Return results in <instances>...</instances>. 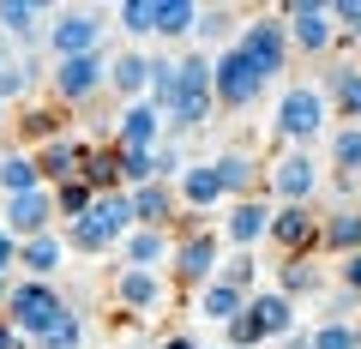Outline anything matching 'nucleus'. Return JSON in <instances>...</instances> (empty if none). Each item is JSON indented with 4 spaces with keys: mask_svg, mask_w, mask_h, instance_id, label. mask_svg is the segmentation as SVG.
<instances>
[{
    "mask_svg": "<svg viewBox=\"0 0 361 349\" xmlns=\"http://www.w3.org/2000/svg\"><path fill=\"white\" fill-rule=\"evenodd\" d=\"M265 187H271V205H313V193H319V157H313L307 145H289V151L271 163Z\"/></svg>",
    "mask_w": 361,
    "mask_h": 349,
    "instance_id": "7",
    "label": "nucleus"
},
{
    "mask_svg": "<svg viewBox=\"0 0 361 349\" xmlns=\"http://www.w3.org/2000/svg\"><path fill=\"white\" fill-rule=\"evenodd\" d=\"M6 301H13V277H0V313H6Z\"/></svg>",
    "mask_w": 361,
    "mask_h": 349,
    "instance_id": "50",
    "label": "nucleus"
},
{
    "mask_svg": "<svg viewBox=\"0 0 361 349\" xmlns=\"http://www.w3.org/2000/svg\"><path fill=\"white\" fill-rule=\"evenodd\" d=\"M223 37H241V25H235V13L229 6H205V13H199V30H193V42H199V54L211 49V42H223Z\"/></svg>",
    "mask_w": 361,
    "mask_h": 349,
    "instance_id": "34",
    "label": "nucleus"
},
{
    "mask_svg": "<svg viewBox=\"0 0 361 349\" xmlns=\"http://www.w3.org/2000/svg\"><path fill=\"white\" fill-rule=\"evenodd\" d=\"M175 193H180V211H217L223 199H229L211 163H187V175L175 181Z\"/></svg>",
    "mask_w": 361,
    "mask_h": 349,
    "instance_id": "22",
    "label": "nucleus"
},
{
    "mask_svg": "<svg viewBox=\"0 0 361 349\" xmlns=\"http://www.w3.org/2000/svg\"><path fill=\"white\" fill-rule=\"evenodd\" d=\"M42 18H49V6H37V0H0V37L6 42H37Z\"/></svg>",
    "mask_w": 361,
    "mask_h": 349,
    "instance_id": "26",
    "label": "nucleus"
},
{
    "mask_svg": "<svg viewBox=\"0 0 361 349\" xmlns=\"http://www.w3.org/2000/svg\"><path fill=\"white\" fill-rule=\"evenodd\" d=\"M331 163H337V175H343V181H361V127H337L331 133Z\"/></svg>",
    "mask_w": 361,
    "mask_h": 349,
    "instance_id": "33",
    "label": "nucleus"
},
{
    "mask_svg": "<svg viewBox=\"0 0 361 349\" xmlns=\"http://www.w3.org/2000/svg\"><path fill=\"white\" fill-rule=\"evenodd\" d=\"M283 349H313V331H295V337H283Z\"/></svg>",
    "mask_w": 361,
    "mask_h": 349,
    "instance_id": "48",
    "label": "nucleus"
},
{
    "mask_svg": "<svg viewBox=\"0 0 361 349\" xmlns=\"http://www.w3.org/2000/svg\"><path fill=\"white\" fill-rule=\"evenodd\" d=\"M247 307H253V319L265 325V337H277V343L301 331V325H295V301L277 295V289H253V295H247Z\"/></svg>",
    "mask_w": 361,
    "mask_h": 349,
    "instance_id": "25",
    "label": "nucleus"
},
{
    "mask_svg": "<svg viewBox=\"0 0 361 349\" xmlns=\"http://www.w3.org/2000/svg\"><path fill=\"white\" fill-rule=\"evenodd\" d=\"M42 42H49V54H54V61L103 54V42H109V25H103V13H90V6H66L61 18H49Z\"/></svg>",
    "mask_w": 361,
    "mask_h": 349,
    "instance_id": "6",
    "label": "nucleus"
},
{
    "mask_svg": "<svg viewBox=\"0 0 361 349\" xmlns=\"http://www.w3.org/2000/svg\"><path fill=\"white\" fill-rule=\"evenodd\" d=\"M109 85V49L103 54H78V61H54L49 66V91H54V103H66V109H85L90 97Z\"/></svg>",
    "mask_w": 361,
    "mask_h": 349,
    "instance_id": "9",
    "label": "nucleus"
},
{
    "mask_svg": "<svg viewBox=\"0 0 361 349\" xmlns=\"http://www.w3.org/2000/svg\"><path fill=\"white\" fill-rule=\"evenodd\" d=\"M163 133H169V121H163L157 103H121V115H115V145L121 151H157Z\"/></svg>",
    "mask_w": 361,
    "mask_h": 349,
    "instance_id": "14",
    "label": "nucleus"
},
{
    "mask_svg": "<svg viewBox=\"0 0 361 349\" xmlns=\"http://www.w3.org/2000/svg\"><path fill=\"white\" fill-rule=\"evenodd\" d=\"M271 217H277L271 199H241V205L229 211V223H223V241H229L235 253H253L259 241H271Z\"/></svg>",
    "mask_w": 361,
    "mask_h": 349,
    "instance_id": "15",
    "label": "nucleus"
},
{
    "mask_svg": "<svg viewBox=\"0 0 361 349\" xmlns=\"http://www.w3.org/2000/svg\"><path fill=\"white\" fill-rule=\"evenodd\" d=\"M313 349H361V337H355L349 319H325L319 331H313Z\"/></svg>",
    "mask_w": 361,
    "mask_h": 349,
    "instance_id": "40",
    "label": "nucleus"
},
{
    "mask_svg": "<svg viewBox=\"0 0 361 349\" xmlns=\"http://www.w3.org/2000/svg\"><path fill=\"white\" fill-rule=\"evenodd\" d=\"M211 169H217L223 193H229L235 205L253 199V187H259V157H253V151H241V145H235V151H217V157H211Z\"/></svg>",
    "mask_w": 361,
    "mask_h": 349,
    "instance_id": "20",
    "label": "nucleus"
},
{
    "mask_svg": "<svg viewBox=\"0 0 361 349\" xmlns=\"http://www.w3.org/2000/svg\"><path fill=\"white\" fill-rule=\"evenodd\" d=\"M319 211L313 205H277V217H271V247L283 259H307L319 253Z\"/></svg>",
    "mask_w": 361,
    "mask_h": 349,
    "instance_id": "12",
    "label": "nucleus"
},
{
    "mask_svg": "<svg viewBox=\"0 0 361 349\" xmlns=\"http://www.w3.org/2000/svg\"><path fill=\"white\" fill-rule=\"evenodd\" d=\"M325 115H331V103H325L319 85H289L283 103H277V139L283 145H307L325 133Z\"/></svg>",
    "mask_w": 361,
    "mask_h": 349,
    "instance_id": "8",
    "label": "nucleus"
},
{
    "mask_svg": "<svg viewBox=\"0 0 361 349\" xmlns=\"http://www.w3.org/2000/svg\"><path fill=\"white\" fill-rule=\"evenodd\" d=\"M235 49H241L265 78H283V73H289V54H295V49H289L283 18H241V37H235Z\"/></svg>",
    "mask_w": 361,
    "mask_h": 349,
    "instance_id": "10",
    "label": "nucleus"
},
{
    "mask_svg": "<svg viewBox=\"0 0 361 349\" xmlns=\"http://www.w3.org/2000/svg\"><path fill=\"white\" fill-rule=\"evenodd\" d=\"M6 115H13V103H6V97H0V127H6Z\"/></svg>",
    "mask_w": 361,
    "mask_h": 349,
    "instance_id": "51",
    "label": "nucleus"
},
{
    "mask_svg": "<svg viewBox=\"0 0 361 349\" xmlns=\"http://www.w3.org/2000/svg\"><path fill=\"white\" fill-rule=\"evenodd\" d=\"M217 277L253 295V289H259V259H253V253H235V259H223V271H217Z\"/></svg>",
    "mask_w": 361,
    "mask_h": 349,
    "instance_id": "39",
    "label": "nucleus"
},
{
    "mask_svg": "<svg viewBox=\"0 0 361 349\" xmlns=\"http://www.w3.org/2000/svg\"><path fill=\"white\" fill-rule=\"evenodd\" d=\"M109 85H115L127 103H145V97H151V54H139V49L109 54Z\"/></svg>",
    "mask_w": 361,
    "mask_h": 349,
    "instance_id": "24",
    "label": "nucleus"
},
{
    "mask_svg": "<svg viewBox=\"0 0 361 349\" xmlns=\"http://www.w3.org/2000/svg\"><path fill=\"white\" fill-rule=\"evenodd\" d=\"M18 247H25V241H13V235L0 229V277H13V265H18Z\"/></svg>",
    "mask_w": 361,
    "mask_h": 349,
    "instance_id": "45",
    "label": "nucleus"
},
{
    "mask_svg": "<svg viewBox=\"0 0 361 349\" xmlns=\"http://www.w3.org/2000/svg\"><path fill=\"white\" fill-rule=\"evenodd\" d=\"M199 0H157V42H180L199 30Z\"/></svg>",
    "mask_w": 361,
    "mask_h": 349,
    "instance_id": "28",
    "label": "nucleus"
},
{
    "mask_svg": "<svg viewBox=\"0 0 361 349\" xmlns=\"http://www.w3.org/2000/svg\"><path fill=\"white\" fill-rule=\"evenodd\" d=\"M169 133H199L217 121V91H211V54H180L175 103H169Z\"/></svg>",
    "mask_w": 361,
    "mask_h": 349,
    "instance_id": "2",
    "label": "nucleus"
},
{
    "mask_svg": "<svg viewBox=\"0 0 361 349\" xmlns=\"http://www.w3.org/2000/svg\"><path fill=\"white\" fill-rule=\"evenodd\" d=\"M265 85H271V78L259 73V66L247 61V54L235 49V42H229V49H217V54H211V91H217V109L241 115V109H253L259 97H265Z\"/></svg>",
    "mask_w": 361,
    "mask_h": 349,
    "instance_id": "4",
    "label": "nucleus"
},
{
    "mask_svg": "<svg viewBox=\"0 0 361 349\" xmlns=\"http://www.w3.org/2000/svg\"><path fill=\"white\" fill-rule=\"evenodd\" d=\"M139 229V217H133V193H97V205H90V217L66 223V247H73L78 259H103V253H121V241Z\"/></svg>",
    "mask_w": 361,
    "mask_h": 349,
    "instance_id": "1",
    "label": "nucleus"
},
{
    "mask_svg": "<svg viewBox=\"0 0 361 349\" xmlns=\"http://www.w3.org/2000/svg\"><path fill=\"white\" fill-rule=\"evenodd\" d=\"M319 253H331V259L361 253V205L325 211V223H319Z\"/></svg>",
    "mask_w": 361,
    "mask_h": 349,
    "instance_id": "21",
    "label": "nucleus"
},
{
    "mask_svg": "<svg viewBox=\"0 0 361 349\" xmlns=\"http://www.w3.org/2000/svg\"><path fill=\"white\" fill-rule=\"evenodd\" d=\"M217 271H223V241L211 229H180L175 235V259H169V277L199 295L205 283H217Z\"/></svg>",
    "mask_w": 361,
    "mask_h": 349,
    "instance_id": "5",
    "label": "nucleus"
},
{
    "mask_svg": "<svg viewBox=\"0 0 361 349\" xmlns=\"http://www.w3.org/2000/svg\"><path fill=\"white\" fill-rule=\"evenodd\" d=\"M223 337H229L223 349H259V343H265V325H259V319H253V307H247L241 319H229V325H223Z\"/></svg>",
    "mask_w": 361,
    "mask_h": 349,
    "instance_id": "37",
    "label": "nucleus"
},
{
    "mask_svg": "<svg viewBox=\"0 0 361 349\" xmlns=\"http://www.w3.org/2000/svg\"><path fill=\"white\" fill-rule=\"evenodd\" d=\"M30 78H37V61H30V54H18V61L0 73V97H6V103H18V97L30 91Z\"/></svg>",
    "mask_w": 361,
    "mask_h": 349,
    "instance_id": "38",
    "label": "nucleus"
},
{
    "mask_svg": "<svg viewBox=\"0 0 361 349\" xmlns=\"http://www.w3.org/2000/svg\"><path fill=\"white\" fill-rule=\"evenodd\" d=\"M90 205H97V187H85V181L54 187V211H61V229H66V223H78V217H90Z\"/></svg>",
    "mask_w": 361,
    "mask_h": 349,
    "instance_id": "36",
    "label": "nucleus"
},
{
    "mask_svg": "<svg viewBox=\"0 0 361 349\" xmlns=\"http://www.w3.org/2000/svg\"><path fill=\"white\" fill-rule=\"evenodd\" d=\"M25 139H37V145H49V139H61V121H54V109H25Z\"/></svg>",
    "mask_w": 361,
    "mask_h": 349,
    "instance_id": "41",
    "label": "nucleus"
},
{
    "mask_svg": "<svg viewBox=\"0 0 361 349\" xmlns=\"http://www.w3.org/2000/svg\"><path fill=\"white\" fill-rule=\"evenodd\" d=\"M199 313H205L211 325L241 319V313H247V289H235V283H223V277H217V283H205V289H199Z\"/></svg>",
    "mask_w": 361,
    "mask_h": 349,
    "instance_id": "30",
    "label": "nucleus"
},
{
    "mask_svg": "<svg viewBox=\"0 0 361 349\" xmlns=\"http://www.w3.org/2000/svg\"><path fill=\"white\" fill-rule=\"evenodd\" d=\"M325 277H319V265L313 259H283L277 265V295H289V301H301V295H313Z\"/></svg>",
    "mask_w": 361,
    "mask_h": 349,
    "instance_id": "31",
    "label": "nucleus"
},
{
    "mask_svg": "<svg viewBox=\"0 0 361 349\" xmlns=\"http://www.w3.org/2000/svg\"><path fill=\"white\" fill-rule=\"evenodd\" d=\"M175 78H180L175 54H151V97H145V103H157L169 115V103H175Z\"/></svg>",
    "mask_w": 361,
    "mask_h": 349,
    "instance_id": "35",
    "label": "nucleus"
},
{
    "mask_svg": "<svg viewBox=\"0 0 361 349\" xmlns=\"http://www.w3.org/2000/svg\"><path fill=\"white\" fill-rule=\"evenodd\" d=\"M283 30H289V49L325 54V49H331V37H337L331 0H289V6H283Z\"/></svg>",
    "mask_w": 361,
    "mask_h": 349,
    "instance_id": "11",
    "label": "nucleus"
},
{
    "mask_svg": "<svg viewBox=\"0 0 361 349\" xmlns=\"http://www.w3.org/2000/svg\"><path fill=\"white\" fill-rule=\"evenodd\" d=\"M355 337H361V319H355Z\"/></svg>",
    "mask_w": 361,
    "mask_h": 349,
    "instance_id": "52",
    "label": "nucleus"
},
{
    "mask_svg": "<svg viewBox=\"0 0 361 349\" xmlns=\"http://www.w3.org/2000/svg\"><path fill=\"white\" fill-rule=\"evenodd\" d=\"M0 229L13 235V241H37V235L61 229V211H54V187H37V193L6 199V223H0Z\"/></svg>",
    "mask_w": 361,
    "mask_h": 349,
    "instance_id": "13",
    "label": "nucleus"
},
{
    "mask_svg": "<svg viewBox=\"0 0 361 349\" xmlns=\"http://www.w3.org/2000/svg\"><path fill=\"white\" fill-rule=\"evenodd\" d=\"M85 139H73V133H61V139L37 145V169H42V187H66L78 181V169H85Z\"/></svg>",
    "mask_w": 361,
    "mask_h": 349,
    "instance_id": "17",
    "label": "nucleus"
},
{
    "mask_svg": "<svg viewBox=\"0 0 361 349\" xmlns=\"http://www.w3.org/2000/svg\"><path fill=\"white\" fill-rule=\"evenodd\" d=\"M73 313V301L61 295L54 283H37V277H25V283H13V301H6V319L18 325V331L30 337V343H42V337L54 331V325Z\"/></svg>",
    "mask_w": 361,
    "mask_h": 349,
    "instance_id": "3",
    "label": "nucleus"
},
{
    "mask_svg": "<svg viewBox=\"0 0 361 349\" xmlns=\"http://www.w3.org/2000/svg\"><path fill=\"white\" fill-rule=\"evenodd\" d=\"M331 25H337V37L361 42V0H331Z\"/></svg>",
    "mask_w": 361,
    "mask_h": 349,
    "instance_id": "42",
    "label": "nucleus"
},
{
    "mask_svg": "<svg viewBox=\"0 0 361 349\" xmlns=\"http://www.w3.org/2000/svg\"><path fill=\"white\" fill-rule=\"evenodd\" d=\"M13 61H18V54H13V42L0 37V73H6V66H13Z\"/></svg>",
    "mask_w": 361,
    "mask_h": 349,
    "instance_id": "49",
    "label": "nucleus"
},
{
    "mask_svg": "<svg viewBox=\"0 0 361 349\" xmlns=\"http://www.w3.org/2000/svg\"><path fill=\"white\" fill-rule=\"evenodd\" d=\"M115 301H121L127 313H163V307H169L163 271H127V265H121V277H115Z\"/></svg>",
    "mask_w": 361,
    "mask_h": 349,
    "instance_id": "18",
    "label": "nucleus"
},
{
    "mask_svg": "<svg viewBox=\"0 0 361 349\" xmlns=\"http://www.w3.org/2000/svg\"><path fill=\"white\" fill-rule=\"evenodd\" d=\"M337 283H343V295H355V301H361V253L337 259Z\"/></svg>",
    "mask_w": 361,
    "mask_h": 349,
    "instance_id": "44",
    "label": "nucleus"
},
{
    "mask_svg": "<svg viewBox=\"0 0 361 349\" xmlns=\"http://www.w3.org/2000/svg\"><path fill=\"white\" fill-rule=\"evenodd\" d=\"M115 259L127 265V271H169V259H175V229H133Z\"/></svg>",
    "mask_w": 361,
    "mask_h": 349,
    "instance_id": "16",
    "label": "nucleus"
},
{
    "mask_svg": "<svg viewBox=\"0 0 361 349\" xmlns=\"http://www.w3.org/2000/svg\"><path fill=\"white\" fill-rule=\"evenodd\" d=\"M180 175H187V157H180V151H175V145H169V139H163V145H157V181H169V187H175V181H180Z\"/></svg>",
    "mask_w": 361,
    "mask_h": 349,
    "instance_id": "43",
    "label": "nucleus"
},
{
    "mask_svg": "<svg viewBox=\"0 0 361 349\" xmlns=\"http://www.w3.org/2000/svg\"><path fill=\"white\" fill-rule=\"evenodd\" d=\"M0 349H30V337L18 331V325L6 319V313H0Z\"/></svg>",
    "mask_w": 361,
    "mask_h": 349,
    "instance_id": "46",
    "label": "nucleus"
},
{
    "mask_svg": "<svg viewBox=\"0 0 361 349\" xmlns=\"http://www.w3.org/2000/svg\"><path fill=\"white\" fill-rule=\"evenodd\" d=\"M115 25L127 30L133 42H151L157 37V0H121V6H115Z\"/></svg>",
    "mask_w": 361,
    "mask_h": 349,
    "instance_id": "32",
    "label": "nucleus"
},
{
    "mask_svg": "<svg viewBox=\"0 0 361 349\" xmlns=\"http://www.w3.org/2000/svg\"><path fill=\"white\" fill-rule=\"evenodd\" d=\"M133 217H139V229H169V223L180 217V193L169 181H151L133 193Z\"/></svg>",
    "mask_w": 361,
    "mask_h": 349,
    "instance_id": "23",
    "label": "nucleus"
},
{
    "mask_svg": "<svg viewBox=\"0 0 361 349\" xmlns=\"http://www.w3.org/2000/svg\"><path fill=\"white\" fill-rule=\"evenodd\" d=\"M42 187V169H37V151H6L0 157V193L18 199V193H37Z\"/></svg>",
    "mask_w": 361,
    "mask_h": 349,
    "instance_id": "29",
    "label": "nucleus"
},
{
    "mask_svg": "<svg viewBox=\"0 0 361 349\" xmlns=\"http://www.w3.org/2000/svg\"><path fill=\"white\" fill-rule=\"evenodd\" d=\"M157 349H199V337H187V331H169V337H157Z\"/></svg>",
    "mask_w": 361,
    "mask_h": 349,
    "instance_id": "47",
    "label": "nucleus"
},
{
    "mask_svg": "<svg viewBox=\"0 0 361 349\" xmlns=\"http://www.w3.org/2000/svg\"><path fill=\"white\" fill-rule=\"evenodd\" d=\"M325 97L337 103V115L349 127H361V66H331L325 73Z\"/></svg>",
    "mask_w": 361,
    "mask_h": 349,
    "instance_id": "27",
    "label": "nucleus"
},
{
    "mask_svg": "<svg viewBox=\"0 0 361 349\" xmlns=\"http://www.w3.org/2000/svg\"><path fill=\"white\" fill-rule=\"evenodd\" d=\"M66 259H73V247H66V235H61V229H49V235H37V241L18 247V265H25L37 283H54V271H61Z\"/></svg>",
    "mask_w": 361,
    "mask_h": 349,
    "instance_id": "19",
    "label": "nucleus"
}]
</instances>
